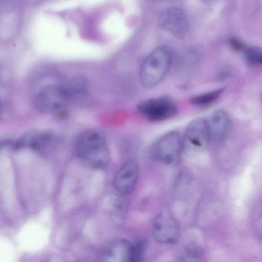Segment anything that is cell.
I'll list each match as a JSON object with an SVG mask.
<instances>
[{"label":"cell","instance_id":"obj_1","mask_svg":"<svg viewBox=\"0 0 262 262\" xmlns=\"http://www.w3.org/2000/svg\"><path fill=\"white\" fill-rule=\"evenodd\" d=\"M77 156L89 166L105 169L110 161V152L106 140L101 133L88 129L80 133L74 143Z\"/></svg>","mask_w":262,"mask_h":262},{"label":"cell","instance_id":"obj_2","mask_svg":"<svg viewBox=\"0 0 262 262\" xmlns=\"http://www.w3.org/2000/svg\"><path fill=\"white\" fill-rule=\"evenodd\" d=\"M172 59L171 50L161 46L153 50L143 61L140 71V80L146 88L159 83L168 72Z\"/></svg>","mask_w":262,"mask_h":262},{"label":"cell","instance_id":"obj_3","mask_svg":"<svg viewBox=\"0 0 262 262\" xmlns=\"http://www.w3.org/2000/svg\"><path fill=\"white\" fill-rule=\"evenodd\" d=\"M138 111L148 121L159 122L176 116L178 108L172 99L168 96H161L145 99L137 105Z\"/></svg>","mask_w":262,"mask_h":262},{"label":"cell","instance_id":"obj_4","mask_svg":"<svg viewBox=\"0 0 262 262\" xmlns=\"http://www.w3.org/2000/svg\"><path fill=\"white\" fill-rule=\"evenodd\" d=\"M210 140L209 123L203 118H196L186 128L182 148L188 155L196 154L204 148Z\"/></svg>","mask_w":262,"mask_h":262},{"label":"cell","instance_id":"obj_5","mask_svg":"<svg viewBox=\"0 0 262 262\" xmlns=\"http://www.w3.org/2000/svg\"><path fill=\"white\" fill-rule=\"evenodd\" d=\"M182 140L177 132H169L162 136L154 149L156 158L161 163L169 166H177L180 159Z\"/></svg>","mask_w":262,"mask_h":262},{"label":"cell","instance_id":"obj_6","mask_svg":"<svg viewBox=\"0 0 262 262\" xmlns=\"http://www.w3.org/2000/svg\"><path fill=\"white\" fill-rule=\"evenodd\" d=\"M180 230L179 225L171 214L163 209L157 215L154 223L153 236L158 242L171 244L179 238Z\"/></svg>","mask_w":262,"mask_h":262},{"label":"cell","instance_id":"obj_7","mask_svg":"<svg viewBox=\"0 0 262 262\" xmlns=\"http://www.w3.org/2000/svg\"><path fill=\"white\" fill-rule=\"evenodd\" d=\"M158 24L162 29L179 38L185 37L189 30V24L185 13L177 7L163 10L159 15Z\"/></svg>","mask_w":262,"mask_h":262},{"label":"cell","instance_id":"obj_8","mask_svg":"<svg viewBox=\"0 0 262 262\" xmlns=\"http://www.w3.org/2000/svg\"><path fill=\"white\" fill-rule=\"evenodd\" d=\"M139 174L137 160L131 158L126 161L116 174L113 187L118 195L126 196L135 188Z\"/></svg>","mask_w":262,"mask_h":262},{"label":"cell","instance_id":"obj_9","mask_svg":"<svg viewBox=\"0 0 262 262\" xmlns=\"http://www.w3.org/2000/svg\"><path fill=\"white\" fill-rule=\"evenodd\" d=\"M35 104L42 112L63 115L67 111V103L60 95L58 86L46 88L38 93L35 99Z\"/></svg>","mask_w":262,"mask_h":262},{"label":"cell","instance_id":"obj_10","mask_svg":"<svg viewBox=\"0 0 262 262\" xmlns=\"http://www.w3.org/2000/svg\"><path fill=\"white\" fill-rule=\"evenodd\" d=\"M130 247L131 244L126 239H114L102 248L99 257L103 261H129Z\"/></svg>","mask_w":262,"mask_h":262},{"label":"cell","instance_id":"obj_11","mask_svg":"<svg viewBox=\"0 0 262 262\" xmlns=\"http://www.w3.org/2000/svg\"><path fill=\"white\" fill-rule=\"evenodd\" d=\"M210 140L220 142L226 139L231 128V121L228 113L223 110L215 111L209 123Z\"/></svg>","mask_w":262,"mask_h":262},{"label":"cell","instance_id":"obj_12","mask_svg":"<svg viewBox=\"0 0 262 262\" xmlns=\"http://www.w3.org/2000/svg\"><path fill=\"white\" fill-rule=\"evenodd\" d=\"M51 136L49 133L32 130L25 134L15 143L17 147H26L39 151L43 149L51 140Z\"/></svg>","mask_w":262,"mask_h":262},{"label":"cell","instance_id":"obj_13","mask_svg":"<svg viewBox=\"0 0 262 262\" xmlns=\"http://www.w3.org/2000/svg\"><path fill=\"white\" fill-rule=\"evenodd\" d=\"M224 88H221L211 92L202 94L193 97L190 99L192 104L203 106L209 105L217 100L224 92Z\"/></svg>","mask_w":262,"mask_h":262},{"label":"cell","instance_id":"obj_14","mask_svg":"<svg viewBox=\"0 0 262 262\" xmlns=\"http://www.w3.org/2000/svg\"><path fill=\"white\" fill-rule=\"evenodd\" d=\"M148 248V242L145 239H139L133 245L131 244L129 261L139 262L144 258Z\"/></svg>","mask_w":262,"mask_h":262},{"label":"cell","instance_id":"obj_15","mask_svg":"<svg viewBox=\"0 0 262 262\" xmlns=\"http://www.w3.org/2000/svg\"><path fill=\"white\" fill-rule=\"evenodd\" d=\"M202 252L201 248L195 244L186 246L181 259L183 261H198L202 258Z\"/></svg>","mask_w":262,"mask_h":262},{"label":"cell","instance_id":"obj_16","mask_svg":"<svg viewBox=\"0 0 262 262\" xmlns=\"http://www.w3.org/2000/svg\"><path fill=\"white\" fill-rule=\"evenodd\" d=\"M247 62L250 66L262 64V50L257 48H246L244 50Z\"/></svg>","mask_w":262,"mask_h":262},{"label":"cell","instance_id":"obj_17","mask_svg":"<svg viewBox=\"0 0 262 262\" xmlns=\"http://www.w3.org/2000/svg\"><path fill=\"white\" fill-rule=\"evenodd\" d=\"M230 44L232 48L236 51H244L246 48L241 42L234 38L230 40Z\"/></svg>","mask_w":262,"mask_h":262}]
</instances>
